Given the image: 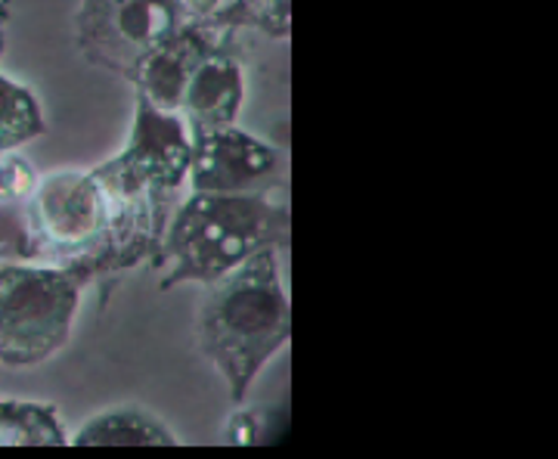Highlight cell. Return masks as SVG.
I'll return each mask as SVG.
<instances>
[{
  "label": "cell",
  "mask_w": 558,
  "mask_h": 459,
  "mask_svg": "<svg viewBox=\"0 0 558 459\" xmlns=\"http://www.w3.org/2000/svg\"><path fill=\"white\" fill-rule=\"evenodd\" d=\"M227 25L218 22H183L171 38H165L159 47H153L131 75V84L137 87V97L149 100L156 109L180 112V102L186 94V84L199 62L223 47Z\"/></svg>",
  "instance_id": "cell-8"
},
{
  "label": "cell",
  "mask_w": 558,
  "mask_h": 459,
  "mask_svg": "<svg viewBox=\"0 0 558 459\" xmlns=\"http://www.w3.org/2000/svg\"><path fill=\"white\" fill-rule=\"evenodd\" d=\"M190 159L193 134L183 116L156 109L149 100L137 97L134 128L124 149L90 174L100 180L109 200H161L186 183Z\"/></svg>",
  "instance_id": "cell-4"
},
{
  "label": "cell",
  "mask_w": 558,
  "mask_h": 459,
  "mask_svg": "<svg viewBox=\"0 0 558 459\" xmlns=\"http://www.w3.org/2000/svg\"><path fill=\"white\" fill-rule=\"evenodd\" d=\"M279 249H260L208 286L196 319L202 354L242 403L252 382L292 339V301L279 274Z\"/></svg>",
  "instance_id": "cell-1"
},
{
  "label": "cell",
  "mask_w": 558,
  "mask_h": 459,
  "mask_svg": "<svg viewBox=\"0 0 558 459\" xmlns=\"http://www.w3.org/2000/svg\"><path fill=\"white\" fill-rule=\"evenodd\" d=\"M35 168L22 159L20 153L0 156V205H22L35 186Z\"/></svg>",
  "instance_id": "cell-15"
},
{
  "label": "cell",
  "mask_w": 558,
  "mask_h": 459,
  "mask_svg": "<svg viewBox=\"0 0 558 459\" xmlns=\"http://www.w3.org/2000/svg\"><path fill=\"white\" fill-rule=\"evenodd\" d=\"M69 435L53 403L0 395V447H62Z\"/></svg>",
  "instance_id": "cell-11"
},
{
  "label": "cell",
  "mask_w": 558,
  "mask_h": 459,
  "mask_svg": "<svg viewBox=\"0 0 558 459\" xmlns=\"http://www.w3.org/2000/svg\"><path fill=\"white\" fill-rule=\"evenodd\" d=\"M7 22H10V10L0 3V57H3V47H7Z\"/></svg>",
  "instance_id": "cell-16"
},
{
  "label": "cell",
  "mask_w": 558,
  "mask_h": 459,
  "mask_svg": "<svg viewBox=\"0 0 558 459\" xmlns=\"http://www.w3.org/2000/svg\"><path fill=\"white\" fill-rule=\"evenodd\" d=\"M112 218V200L87 171L40 174L25 200V220L35 242V261L78 264L102 240Z\"/></svg>",
  "instance_id": "cell-5"
},
{
  "label": "cell",
  "mask_w": 558,
  "mask_h": 459,
  "mask_svg": "<svg viewBox=\"0 0 558 459\" xmlns=\"http://www.w3.org/2000/svg\"><path fill=\"white\" fill-rule=\"evenodd\" d=\"M69 444L78 447H174L178 435L140 403H116L94 413Z\"/></svg>",
  "instance_id": "cell-10"
},
{
  "label": "cell",
  "mask_w": 558,
  "mask_h": 459,
  "mask_svg": "<svg viewBox=\"0 0 558 459\" xmlns=\"http://www.w3.org/2000/svg\"><path fill=\"white\" fill-rule=\"evenodd\" d=\"M289 237L292 220L286 202L242 193H190L159 242V286H211L260 249L289 245Z\"/></svg>",
  "instance_id": "cell-2"
},
{
  "label": "cell",
  "mask_w": 558,
  "mask_h": 459,
  "mask_svg": "<svg viewBox=\"0 0 558 459\" xmlns=\"http://www.w3.org/2000/svg\"><path fill=\"white\" fill-rule=\"evenodd\" d=\"M245 3H248V0H245ZM242 10H245V7H242Z\"/></svg>",
  "instance_id": "cell-17"
},
{
  "label": "cell",
  "mask_w": 558,
  "mask_h": 459,
  "mask_svg": "<svg viewBox=\"0 0 558 459\" xmlns=\"http://www.w3.org/2000/svg\"><path fill=\"white\" fill-rule=\"evenodd\" d=\"M90 280L78 264H0V363L28 370L60 354L72 339L81 292Z\"/></svg>",
  "instance_id": "cell-3"
},
{
  "label": "cell",
  "mask_w": 558,
  "mask_h": 459,
  "mask_svg": "<svg viewBox=\"0 0 558 459\" xmlns=\"http://www.w3.org/2000/svg\"><path fill=\"white\" fill-rule=\"evenodd\" d=\"M186 20L178 0H81L75 40L84 60L131 78L140 60Z\"/></svg>",
  "instance_id": "cell-6"
},
{
  "label": "cell",
  "mask_w": 558,
  "mask_h": 459,
  "mask_svg": "<svg viewBox=\"0 0 558 459\" xmlns=\"http://www.w3.org/2000/svg\"><path fill=\"white\" fill-rule=\"evenodd\" d=\"M289 438V410L260 403L236 410L223 425V440L233 447H255V444H279Z\"/></svg>",
  "instance_id": "cell-13"
},
{
  "label": "cell",
  "mask_w": 558,
  "mask_h": 459,
  "mask_svg": "<svg viewBox=\"0 0 558 459\" xmlns=\"http://www.w3.org/2000/svg\"><path fill=\"white\" fill-rule=\"evenodd\" d=\"M44 134V112L38 97L20 81L0 75V156Z\"/></svg>",
  "instance_id": "cell-12"
},
{
  "label": "cell",
  "mask_w": 558,
  "mask_h": 459,
  "mask_svg": "<svg viewBox=\"0 0 558 459\" xmlns=\"http://www.w3.org/2000/svg\"><path fill=\"white\" fill-rule=\"evenodd\" d=\"M7 261H35V242L28 233L25 208L13 212V205H0V264Z\"/></svg>",
  "instance_id": "cell-14"
},
{
  "label": "cell",
  "mask_w": 558,
  "mask_h": 459,
  "mask_svg": "<svg viewBox=\"0 0 558 459\" xmlns=\"http://www.w3.org/2000/svg\"><path fill=\"white\" fill-rule=\"evenodd\" d=\"M242 102H245V69L227 47H218L193 72L180 102V116L190 124V134L196 137L205 131L236 124Z\"/></svg>",
  "instance_id": "cell-9"
},
{
  "label": "cell",
  "mask_w": 558,
  "mask_h": 459,
  "mask_svg": "<svg viewBox=\"0 0 558 459\" xmlns=\"http://www.w3.org/2000/svg\"><path fill=\"white\" fill-rule=\"evenodd\" d=\"M286 183L289 168L282 153L236 124L193 137V159L186 174L190 193L270 196Z\"/></svg>",
  "instance_id": "cell-7"
}]
</instances>
